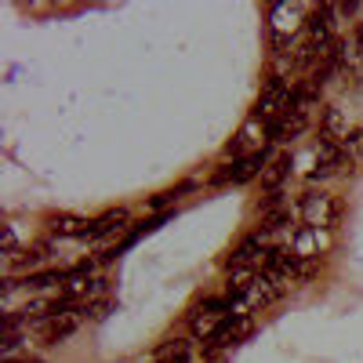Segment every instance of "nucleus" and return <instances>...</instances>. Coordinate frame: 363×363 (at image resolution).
<instances>
[{"mask_svg": "<svg viewBox=\"0 0 363 363\" xmlns=\"http://www.w3.org/2000/svg\"><path fill=\"white\" fill-rule=\"evenodd\" d=\"M345 171H352V157H345V149H342V145L323 142V145L316 149V171H313V178L345 174Z\"/></svg>", "mask_w": 363, "mask_h": 363, "instance_id": "10", "label": "nucleus"}, {"mask_svg": "<svg viewBox=\"0 0 363 363\" xmlns=\"http://www.w3.org/2000/svg\"><path fill=\"white\" fill-rule=\"evenodd\" d=\"M272 138V124L269 120H262V116H251L244 128H240V135L225 145V153L233 157V160H244V157H258V153H265V142Z\"/></svg>", "mask_w": 363, "mask_h": 363, "instance_id": "3", "label": "nucleus"}, {"mask_svg": "<svg viewBox=\"0 0 363 363\" xmlns=\"http://www.w3.org/2000/svg\"><path fill=\"white\" fill-rule=\"evenodd\" d=\"M258 280V269H247V265H236V269H229V294H233V301L244 294L251 284Z\"/></svg>", "mask_w": 363, "mask_h": 363, "instance_id": "16", "label": "nucleus"}, {"mask_svg": "<svg viewBox=\"0 0 363 363\" xmlns=\"http://www.w3.org/2000/svg\"><path fill=\"white\" fill-rule=\"evenodd\" d=\"M287 171H291V160H287V157H277L269 167H262V182H265L269 189H277L280 182L287 178Z\"/></svg>", "mask_w": 363, "mask_h": 363, "instance_id": "17", "label": "nucleus"}, {"mask_svg": "<svg viewBox=\"0 0 363 363\" xmlns=\"http://www.w3.org/2000/svg\"><path fill=\"white\" fill-rule=\"evenodd\" d=\"M301 131H306V113H301V109L284 113L277 124H272V138H277V142H291V138H298Z\"/></svg>", "mask_w": 363, "mask_h": 363, "instance_id": "12", "label": "nucleus"}, {"mask_svg": "<svg viewBox=\"0 0 363 363\" xmlns=\"http://www.w3.org/2000/svg\"><path fill=\"white\" fill-rule=\"evenodd\" d=\"M298 215L309 229H335L338 222V200L330 193H306L298 203Z\"/></svg>", "mask_w": 363, "mask_h": 363, "instance_id": "4", "label": "nucleus"}, {"mask_svg": "<svg viewBox=\"0 0 363 363\" xmlns=\"http://www.w3.org/2000/svg\"><path fill=\"white\" fill-rule=\"evenodd\" d=\"M120 225H128V211H124V207L106 211L102 218L91 222V236H87V240H102V236H109V233H113V229H120Z\"/></svg>", "mask_w": 363, "mask_h": 363, "instance_id": "13", "label": "nucleus"}, {"mask_svg": "<svg viewBox=\"0 0 363 363\" xmlns=\"http://www.w3.org/2000/svg\"><path fill=\"white\" fill-rule=\"evenodd\" d=\"M306 15H309V8L298 4V0H294V4H291V0H284V4H272V11H269V29H272L277 55H284V48H291V37L309 22Z\"/></svg>", "mask_w": 363, "mask_h": 363, "instance_id": "1", "label": "nucleus"}, {"mask_svg": "<svg viewBox=\"0 0 363 363\" xmlns=\"http://www.w3.org/2000/svg\"><path fill=\"white\" fill-rule=\"evenodd\" d=\"M251 316H244V313H229L222 323H218V330L207 338V349L211 352H218V349H229V345H236V342H244L247 335H251Z\"/></svg>", "mask_w": 363, "mask_h": 363, "instance_id": "7", "label": "nucleus"}, {"mask_svg": "<svg viewBox=\"0 0 363 363\" xmlns=\"http://www.w3.org/2000/svg\"><path fill=\"white\" fill-rule=\"evenodd\" d=\"M189 342L186 338H171L157 349V363H189Z\"/></svg>", "mask_w": 363, "mask_h": 363, "instance_id": "15", "label": "nucleus"}, {"mask_svg": "<svg viewBox=\"0 0 363 363\" xmlns=\"http://www.w3.org/2000/svg\"><path fill=\"white\" fill-rule=\"evenodd\" d=\"M174 200V193H160V196H153V207H167Z\"/></svg>", "mask_w": 363, "mask_h": 363, "instance_id": "19", "label": "nucleus"}, {"mask_svg": "<svg viewBox=\"0 0 363 363\" xmlns=\"http://www.w3.org/2000/svg\"><path fill=\"white\" fill-rule=\"evenodd\" d=\"M262 164H265V153H258V157H244V160H233V164H225L218 174H215V186H240V182H251V178H258L262 174Z\"/></svg>", "mask_w": 363, "mask_h": 363, "instance_id": "9", "label": "nucleus"}, {"mask_svg": "<svg viewBox=\"0 0 363 363\" xmlns=\"http://www.w3.org/2000/svg\"><path fill=\"white\" fill-rule=\"evenodd\" d=\"M284 294V287L277 284V280H272L269 277V272H258V280L244 291V294H240L236 298V313H258V309H265V306H272V301H277Z\"/></svg>", "mask_w": 363, "mask_h": 363, "instance_id": "6", "label": "nucleus"}, {"mask_svg": "<svg viewBox=\"0 0 363 363\" xmlns=\"http://www.w3.org/2000/svg\"><path fill=\"white\" fill-rule=\"evenodd\" d=\"M77 327H80V309H77V306H69V301H66V306L58 309L55 316L40 320V323H37L33 330H37V338H40L44 345H55V342L69 338V335H73Z\"/></svg>", "mask_w": 363, "mask_h": 363, "instance_id": "5", "label": "nucleus"}, {"mask_svg": "<svg viewBox=\"0 0 363 363\" xmlns=\"http://www.w3.org/2000/svg\"><path fill=\"white\" fill-rule=\"evenodd\" d=\"M342 149H345V157H363V128H352Z\"/></svg>", "mask_w": 363, "mask_h": 363, "instance_id": "18", "label": "nucleus"}, {"mask_svg": "<svg viewBox=\"0 0 363 363\" xmlns=\"http://www.w3.org/2000/svg\"><path fill=\"white\" fill-rule=\"evenodd\" d=\"M327 236L330 229H309V225H301L291 240V255L301 258V262H320V255L327 251Z\"/></svg>", "mask_w": 363, "mask_h": 363, "instance_id": "8", "label": "nucleus"}, {"mask_svg": "<svg viewBox=\"0 0 363 363\" xmlns=\"http://www.w3.org/2000/svg\"><path fill=\"white\" fill-rule=\"evenodd\" d=\"M349 131H352V128H349L345 113L330 106V109L323 113V142H330V145H342V142L349 138Z\"/></svg>", "mask_w": 363, "mask_h": 363, "instance_id": "11", "label": "nucleus"}, {"mask_svg": "<svg viewBox=\"0 0 363 363\" xmlns=\"http://www.w3.org/2000/svg\"><path fill=\"white\" fill-rule=\"evenodd\" d=\"M51 233H58V236H91V222L80 218V215H55Z\"/></svg>", "mask_w": 363, "mask_h": 363, "instance_id": "14", "label": "nucleus"}, {"mask_svg": "<svg viewBox=\"0 0 363 363\" xmlns=\"http://www.w3.org/2000/svg\"><path fill=\"white\" fill-rule=\"evenodd\" d=\"M294 109V91L287 87L284 77H269L262 84V95H258V106H255V116L269 120V124H277L284 113Z\"/></svg>", "mask_w": 363, "mask_h": 363, "instance_id": "2", "label": "nucleus"}, {"mask_svg": "<svg viewBox=\"0 0 363 363\" xmlns=\"http://www.w3.org/2000/svg\"><path fill=\"white\" fill-rule=\"evenodd\" d=\"M15 363H18V359H15ZM22 363H37V359H22Z\"/></svg>", "mask_w": 363, "mask_h": 363, "instance_id": "20", "label": "nucleus"}]
</instances>
